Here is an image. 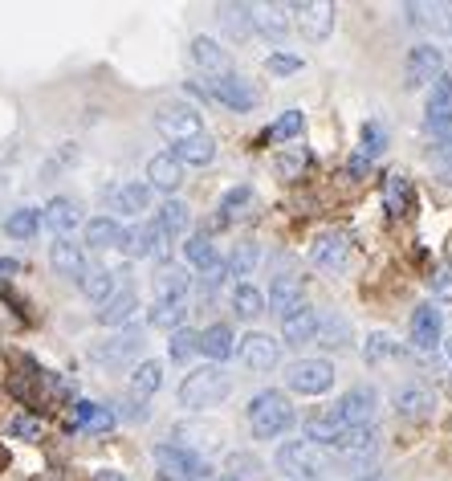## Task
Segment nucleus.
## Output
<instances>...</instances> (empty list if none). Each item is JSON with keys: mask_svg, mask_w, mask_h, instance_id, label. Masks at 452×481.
Returning <instances> with one entry per match:
<instances>
[{"mask_svg": "<svg viewBox=\"0 0 452 481\" xmlns=\"http://www.w3.org/2000/svg\"><path fill=\"white\" fill-rule=\"evenodd\" d=\"M229 392L232 379L224 376V367H196L180 384V404L188 412H204V408H216L221 400H229Z\"/></svg>", "mask_w": 452, "mask_h": 481, "instance_id": "1", "label": "nucleus"}, {"mask_svg": "<svg viewBox=\"0 0 452 481\" xmlns=\"http://www.w3.org/2000/svg\"><path fill=\"white\" fill-rule=\"evenodd\" d=\"M294 424V408L281 392H257L249 400V428L257 441H273Z\"/></svg>", "mask_w": 452, "mask_h": 481, "instance_id": "2", "label": "nucleus"}, {"mask_svg": "<svg viewBox=\"0 0 452 481\" xmlns=\"http://www.w3.org/2000/svg\"><path fill=\"white\" fill-rule=\"evenodd\" d=\"M330 457L327 449H318V444L310 441H289L278 449V469L289 473V477H306V481H318V477H327L330 469Z\"/></svg>", "mask_w": 452, "mask_h": 481, "instance_id": "3", "label": "nucleus"}, {"mask_svg": "<svg viewBox=\"0 0 452 481\" xmlns=\"http://www.w3.org/2000/svg\"><path fill=\"white\" fill-rule=\"evenodd\" d=\"M330 449H335V461H343L347 469H367V465L375 461V452H379L375 424H363V428H343Z\"/></svg>", "mask_w": 452, "mask_h": 481, "instance_id": "4", "label": "nucleus"}, {"mask_svg": "<svg viewBox=\"0 0 452 481\" xmlns=\"http://www.w3.org/2000/svg\"><path fill=\"white\" fill-rule=\"evenodd\" d=\"M155 461L164 469V477L175 481H208V461L188 444H155Z\"/></svg>", "mask_w": 452, "mask_h": 481, "instance_id": "5", "label": "nucleus"}, {"mask_svg": "<svg viewBox=\"0 0 452 481\" xmlns=\"http://www.w3.org/2000/svg\"><path fill=\"white\" fill-rule=\"evenodd\" d=\"M440 74H444V53L432 41H420V45L408 49V58H404V86L408 90L428 86V82H436Z\"/></svg>", "mask_w": 452, "mask_h": 481, "instance_id": "6", "label": "nucleus"}, {"mask_svg": "<svg viewBox=\"0 0 452 481\" xmlns=\"http://www.w3.org/2000/svg\"><path fill=\"white\" fill-rule=\"evenodd\" d=\"M286 384H289V392H298V395H322L335 384V367L327 359H298L286 371Z\"/></svg>", "mask_w": 452, "mask_h": 481, "instance_id": "7", "label": "nucleus"}, {"mask_svg": "<svg viewBox=\"0 0 452 481\" xmlns=\"http://www.w3.org/2000/svg\"><path fill=\"white\" fill-rule=\"evenodd\" d=\"M155 126H159V135L172 139V143H183V139L192 135H204V123L196 115L192 106H180V102H167L155 110Z\"/></svg>", "mask_w": 452, "mask_h": 481, "instance_id": "8", "label": "nucleus"}, {"mask_svg": "<svg viewBox=\"0 0 452 481\" xmlns=\"http://www.w3.org/2000/svg\"><path fill=\"white\" fill-rule=\"evenodd\" d=\"M335 412H338V420H343V428H363V424H371L379 412V392L367 384L351 387V392L335 404Z\"/></svg>", "mask_w": 452, "mask_h": 481, "instance_id": "9", "label": "nucleus"}, {"mask_svg": "<svg viewBox=\"0 0 452 481\" xmlns=\"http://www.w3.org/2000/svg\"><path fill=\"white\" fill-rule=\"evenodd\" d=\"M118 249L126 253V257H167V237L151 224H131V229L118 232Z\"/></svg>", "mask_w": 452, "mask_h": 481, "instance_id": "10", "label": "nucleus"}, {"mask_svg": "<svg viewBox=\"0 0 452 481\" xmlns=\"http://www.w3.org/2000/svg\"><path fill=\"white\" fill-rule=\"evenodd\" d=\"M289 12H294V25L310 41H327L330 29H335V4H327V0H306V4H294Z\"/></svg>", "mask_w": 452, "mask_h": 481, "instance_id": "11", "label": "nucleus"}, {"mask_svg": "<svg viewBox=\"0 0 452 481\" xmlns=\"http://www.w3.org/2000/svg\"><path fill=\"white\" fill-rule=\"evenodd\" d=\"M428 131L440 139H452V77L440 74L428 94Z\"/></svg>", "mask_w": 452, "mask_h": 481, "instance_id": "12", "label": "nucleus"}, {"mask_svg": "<svg viewBox=\"0 0 452 481\" xmlns=\"http://www.w3.org/2000/svg\"><path fill=\"white\" fill-rule=\"evenodd\" d=\"M208 90H212V98L221 106H229V110H253L257 106V90L245 82V77H237V74H221V77H212L208 82Z\"/></svg>", "mask_w": 452, "mask_h": 481, "instance_id": "13", "label": "nucleus"}, {"mask_svg": "<svg viewBox=\"0 0 452 481\" xmlns=\"http://www.w3.org/2000/svg\"><path fill=\"white\" fill-rule=\"evenodd\" d=\"M440 343H444V314L432 302H424V306L412 310V346L416 351H436Z\"/></svg>", "mask_w": 452, "mask_h": 481, "instance_id": "14", "label": "nucleus"}, {"mask_svg": "<svg viewBox=\"0 0 452 481\" xmlns=\"http://www.w3.org/2000/svg\"><path fill=\"white\" fill-rule=\"evenodd\" d=\"M237 351H241L245 367H253V371H273V367L281 363V343L270 335H261V330L245 335L241 343H237Z\"/></svg>", "mask_w": 452, "mask_h": 481, "instance_id": "15", "label": "nucleus"}, {"mask_svg": "<svg viewBox=\"0 0 452 481\" xmlns=\"http://www.w3.org/2000/svg\"><path fill=\"white\" fill-rule=\"evenodd\" d=\"M395 412L404 420H424V416L436 412V392L424 384H404L395 387Z\"/></svg>", "mask_w": 452, "mask_h": 481, "instance_id": "16", "label": "nucleus"}, {"mask_svg": "<svg viewBox=\"0 0 452 481\" xmlns=\"http://www.w3.org/2000/svg\"><path fill=\"white\" fill-rule=\"evenodd\" d=\"M281 335H286V343H289V346H306V343H314V335H318V310H314V306H306V302H302L298 310H289V314L281 318Z\"/></svg>", "mask_w": 452, "mask_h": 481, "instance_id": "17", "label": "nucleus"}, {"mask_svg": "<svg viewBox=\"0 0 452 481\" xmlns=\"http://www.w3.org/2000/svg\"><path fill=\"white\" fill-rule=\"evenodd\" d=\"M41 224H49L53 237H69V232L82 224V208H77L69 196H53V200L45 204V212H41Z\"/></svg>", "mask_w": 452, "mask_h": 481, "instance_id": "18", "label": "nucleus"}, {"mask_svg": "<svg viewBox=\"0 0 452 481\" xmlns=\"http://www.w3.org/2000/svg\"><path fill=\"white\" fill-rule=\"evenodd\" d=\"M180 183H183V164L180 159H175L172 151L151 155V164H147V188H159V192L172 196Z\"/></svg>", "mask_w": 452, "mask_h": 481, "instance_id": "19", "label": "nucleus"}, {"mask_svg": "<svg viewBox=\"0 0 452 481\" xmlns=\"http://www.w3.org/2000/svg\"><path fill=\"white\" fill-rule=\"evenodd\" d=\"M143 346V330L139 327H126L123 335H115V338H106V343H98L90 355L98 359V363H123V359H131Z\"/></svg>", "mask_w": 452, "mask_h": 481, "instance_id": "20", "label": "nucleus"}, {"mask_svg": "<svg viewBox=\"0 0 452 481\" xmlns=\"http://www.w3.org/2000/svg\"><path fill=\"white\" fill-rule=\"evenodd\" d=\"M49 261H53V270H58L61 278H82V273H86V253H82V245H74L69 237H53Z\"/></svg>", "mask_w": 452, "mask_h": 481, "instance_id": "21", "label": "nucleus"}, {"mask_svg": "<svg viewBox=\"0 0 452 481\" xmlns=\"http://www.w3.org/2000/svg\"><path fill=\"white\" fill-rule=\"evenodd\" d=\"M310 261H314L318 270H343L347 265V237L343 232H327V237H318L314 240V249H310Z\"/></svg>", "mask_w": 452, "mask_h": 481, "instance_id": "22", "label": "nucleus"}, {"mask_svg": "<svg viewBox=\"0 0 452 481\" xmlns=\"http://www.w3.org/2000/svg\"><path fill=\"white\" fill-rule=\"evenodd\" d=\"M135 310H139L135 289H118L110 302H102V310H98V322H102V327H126V322L135 318Z\"/></svg>", "mask_w": 452, "mask_h": 481, "instance_id": "23", "label": "nucleus"}, {"mask_svg": "<svg viewBox=\"0 0 452 481\" xmlns=\"http://www.w3.org/2000/svg\"><path fill=\"white\" fill-rule=\"evenodd\" d=\"M106 200H110V208H115V212H147V204H151V188L139 183V180H131V183L110 188Z\"/></svg>", "mask_w": 452, "mask_h": 481, "instance_id": "24", "label": "nucleus"}, {"mask_svg": "<svg viewBox=\"0 0 452 481\" xmlns=\"http://www.w3.org/2000/svg\"><path fill=\"white\" fill-rule=\"evenodd\" d=\"M172 155L180 159V164L204 167V164H212V159H216V139L204 131V135H192V139H183V143H175Z\"/></svg>", "mask_w": 452, "mask_h": 481, "instance_id": "25", "label": "nucleus"}, {"mask_svg": "<svg viewBox=\"0 0 452 481\" xmlns=\"http://www.w3.org/2000/svg\"><path fill=\"white\" fill-rule=\"evenodd\" d=\"M302 306V281L294 278V273H281V278H273L270 286V310H278L281 318L289 314V310Z\"/></svg>", "mask_w": 452, "mask_h": 481, "instance_id": "26", "label": "nucleus"}, {"mask_svg": "<svg viewBox=\"0 0 452 481\" xmlns=\"http://www.w3.org/2000/svg\"><path fill=\"white\" fill-rule=\"evenodd\" d=\"M192 61L204 69V74H212V77L229 74V53H224V49L216 45L212 37H196L192 41Z\"/></svg>", "mask_w": 452, "mask_h": 481, "instance_id": "27", "label": "nucleus"}, {"mask_svg": "<svg viewBox=\"0 0 452 481\" xmlns=\"http://www.w3.org/2000/svg\"><path fill=\"white\" fill-rule=\"evenodd\" d=\"M74 428H86V433H110L115 428V412L102 404H90V400H77L74 404Z\"/></svg>", "mask_w": 452, "mask_h": 481, "instance_id": "28", "label": "nucleus"}, {"mask_svg": "<svg viewBox=\"0 0 452 481\" xmlns=\"http://www.w3.org/2000/svg\"><path fill=\"white\" fill-rule=\"evenodd\" d=\"M200 351L208 359H216V363H224V359H232V351H237V338H232V330L224 327V322H212L200 335Z\"/></svg>", "mask_w": 452, "mask_h": 481, "instance_id": "29", "label": "nucleus"}, {"mask_svg": "<svg viewBox=\"0 0 452 481\" xmlns=\"http://www.w3.org/2000/svg\"><path fill=\"white\" fill-rule=\"evenodd\" d=\"M286 12H289L286 4H265V9H253V29H261L265 37L281 41V37L289 33V25H294Z\"/></svg>", "mask_w": 452, "mask_h": 481, "instance_id": "30", "label": "nucleus"}, {"mask_svg": "<svg viewBox=\"0 0 452 481\" xmlns=\"http://www.w3.org/2000/svg\"><path fill=\"white\" fill-rule=\"evenodd\" d=\"M188 286H192V278L183 270H175V265H167L155 278V302H183L188 298Z\"/></svg>", "mask_w": 452, "mask_h": 481, "instance_id": "31", "label": "nucleus"}, {"mask_svg": "<svg viewBox=\"0 0 452 481\" xmlns=\"http://www.w3.org/2000/svg\"><path fill=\"white\" fill-rule=\"evenodd\" d=\"M82 294L102 306V302H110L118 294V278L110 270H86V273H82Z\"/></svg>", "mask_w": 452, "mask_h": 481, "instance_id": "32", "label": "nucleus"}, {"mask_svg": "<svg viewBox=\"0 0 452 481\" xmlns=\"http://www.w3.org/2000/svg\"><path fill=\"white\" fill-rule=\"evenodd\" d=\"M159 387H164V363H155V359L139 363L135 376H131V395H135V400H147V395H155Z\"/></svg>", "mask_w": 452, "mask_h": 481, "instance_id": "33", "label": "nucleus"}, {"mask_svg": "<svg viewBox=\"0 0 452 481\" xmlns=\"http://www.w3.org/2000/svg\"><path fill=\"white\" fill-rule=\"evenodd\" d=\"M338 433H343V420H338L335 408H327L322 416H310L306 420V436H310V444H318V449H322V444H335Z\"/></svg>", "mask_w": 452, "mask_h": 481, "instance_id": "34", "label": "nucleus"}, {"mask_svg": "<svg viewBox=\"0 0 452 481\" xmlns=\"http://www.w3.org/2000/svg\"><path fill=\"white\" fill-rule=\"evenodd\" d=\"M383 204H387V212L391 216H404L408 208H412V183H408V175H387V183H383Z\"/></svg>", "mask_w": 452, "mask_h": 481, "instance_id": "35", "label": "nucleus"}, {"mask_svg": "<svg viewBox=\"0 0 452 481\" xmlns=\"http://www.w3.org/2000/svg\"><path fill=\"white\" fill-rule=\"evenodd\" d=\"M155 229L164 232L167 240L180 237V232H188V204H183V200H167L164 208H159V216H155Z\"/></svg>", "mask_w": 452, "mask_h": 481, "instance_id": "36", "label": "nucleus"}, {"mask_svg": "<svg viewBox=\"0 0 452 481\" xmlns=\"http://www.w3.org/2000/svg\"><path fill=\"white\" fill-rule=\"evenodd\" d=\"M118 221L115 216H94V221L86 224V245L90 249H115L118 245Z\"/></svg>", "mask_w": 452, "mask_h": 481, "instance_id": "37", "label": "nucleus"}, {"mask_svg": "<svg viewBox=\"0 0 452 481\" xmlns=\"http://www.w3.org/2000/svg\"><path fill=\"white\" fill-rule=\"evenodd\" d=\"M314 343H318V346H335V351H338V346H347V343H351V322H347V318H335V314H330L327 322L318 318Z\"/></svg>", "mask_w": 452, "mask_h": 481, "instance_id": "38", "label": "nucleus"}, {"mask_svg": "<svg viewBox=\"0 0 452 481\" xmlns=\"http://www.w3.org/2000/svg\"><path fill=\"white\" fill-rule=\"evenodd\" d=\"M232 310H237L241 318L265 314V294H261L257 286H249V281H241V286L232 289Z\"/></svg>", "mask_w": 452, "mask_h": 481, "instance_id": "39", "label": "nucleus"}, {"mask_svg": "<svg viewBox=\"0 0 452 481\" xmlns=\"http://www.w3.org/2000/svg\"><path fill=\"white\" fill-rule=\"evenodd\" d=\"M221 25L229 37H249L253 33V9L249 4H224L221 9Z\"/></svg>", "mask_w": 452, "mask_h": 481, "instance_id": "40", "label": "nucleus"}, {"mask_svg": "<svg viewBox=\"0 0 452 481\" xmlns=\"http://www.w3.org/2000/svg\"><path fill=\"white\" fill-rule=\"evenodd\" d=\"M257 261H261V245L245 240V245H237V249H232V257L224 261V270H229L232 278H249V273L257 270Z\"/></svg>", "mask_w": 452, "mask_h": 481, "instance_id": "41", "label": "nucleus"}, {"mask_svg": "<svg viewBox=\"0 0 452 481\" xmlns=\"http://www.w3.org/2000/svg\"><path fill=\"white\" fill-rule=\"evenodd\" d=\"M37 229H41L37 208H17V212H9V221H4V232H9L12 240H29Z\"/></svg>", "mask_w": 452, "mask_h": 481, "instance_id": "42", "label": "nucleus"}, {"mask_svg": "<svg viewBox=\"0 0 452 481\" xmlns=\"http://www.w3.org/2000/svg\"><path fill=\"white\" fill-rule=\"evenodd\" d=\"M391 355H400V343H395L387 330L367 335V343H363V359H367V363H383V359H391Z\"/></svg>", "mask_w": 452, "mask_h": 481, "instance_id": "43", "label": "nucleus"}, {"mask_svg": "<svg viewBox=\"0 0 452 481\" xmlns=\"http://www.w3.org/2000/svg\"><path fill=\"white\" fill-rule=\"evenodd\" d=\"M249 200H253V188H249V183H237V188H229V192L221 196V208H216L221 216H216V221L229 224L232 216H241V208H245Z\"/></svg>", "mask_w": 452, "mask_h": 481, "instance_id": "44", "label": "nucleus"}, {"mask_svg": "<svg viewBox=\"0 0 452 481\" xmlns=\"http://www.w3.org/2000/svg\"><path fill=\"white\" fill-rule=\"evenodd\" d=\"M183 318H188V306H183V302H155L151 327H159V330H180Z\"/></svg>", "mask_w": 452, "mask_h": 481, "instance_id": "45", "label": "nucleus"}, {"mask_svg": "<svg viewBox=\"0 0 452 481\" xmlns=\"http://www.w3.org/2000/svg\"><path fill=\"white\" fill-rule=\"evenodd\" d=\"M298 135H302V110H286V115L265 131V143H286V139H298Z\"/></svg>", "mask_w": 452, "mask_h": 481, "instance_id": "46", "label": "nucleus"}, {"mask_svg": "<svg viewBox=\"0 0 452 481\" xmlns=\"http://www.w3.org/2000/svg\"><path fill=\"white\" fill-rule=\"evenodd\" d=\"M167 351H172L175 363H188V359L200 351V335H196V330H188V327L172 330V343H167Z\"/></svg>", "mask_w": 452, "mask_h": 481, "instance_id": "47", "label": "nucleus"}, {"mask_svg": "<svg viewBox=\"0 0 452 481\" xmlns=\"http://www.w3.org/2000/svg\"><path fill=\"white\" fill-rule=\"evenodd\" d=\"M183 257L192 261L196 270H208L212 261H216V249H212V240L204 237V232H196V237H188V245H183Z\"/></svg>", "mask_w": 452, "mask_h": 481, "instance_id": "48", "label": "nucleus"}, {"mask_svg": "<svg viewBox=\"0 0 452 481\" xmlns=\"http://www.w3.org/2000/svg\"><path fill=\"white\" fill-rule=\"evenodd\" d=\"M9 436H12V441H37V436H41V416L17 412L9 420Z\"/></svg>", "mask_w": 452, "mask_h": 481, "instance_id": "49", "label": "nucleus"}, {"mask_svg": "<svg viewBox=\"0 0 452 481\" xmlns=\"http://www.w3.org/2000/svg\"><path fill=\"white\" fill-rule=\"evenodd\" d=\"M383 147H387V131L379 123H367L363 126V151H359V159H363V164H371V159H375Z\"/></svg>", "mask_w": 452, "mask_h": 481, "instance_id": "50", "label": "nucleus"}, {"mask_svg": "<svg viewBox=\"0 0 452 481\" xmlns=\"http://www.w3.org/2000/svg\"><path fill=\"white\" fill-rule=\"evenodd\" d=\"M420 12H428V17H420V25H432L436 33L452 29V4H420Z\"/></svg>", "mask_w": 452, "mask_h": 481, "instance_id": "51", "label": "nucleus"}, {"mask_svg": "<svg viewBox=\"0 0 452 481\" xmlns=\"http://www.w3.org/2000/svg\"><path fill=\"white\" fill-rule=\"evenodd\" d=\"M224 278H229L224 261H212L208 270H204V281H200V294H204V298H212V294H216V289L224 286Z\"/></svg>", "mask_w": 452, "mask_h": 481, "instance_id": "52", "label": "nucleus"}, {"mask_svg": "<svg viewBox=\"0 0 452 481\" xmlns=\"http://www.w3.org/2000/svg\"><path fill=\"white\" fill-rule=\"evenodd\" d=\"M265 66H270L273 74H298L302 58H298V53H286V49H278V53H270V58H265Z\"/></svg>", "mask_w": 452, "mask_h": 481, "instance_id": "53", "label": "nucleus"}, {"mask_svg": "<svg viewBox=\"0 0 452 481\" xmlns=\"http://www.w3.org/2000/svg\"><path fill=\"white\" fill-rule=\"evenodd\" d=\"M432 294L440 302H452V270H448V265H440V270L432 273Z\"/></svg>", "mask_w": 452, "mask_h": 481, "instance_id": "54", "label": "nucleus"}, {"mask_svg": "<svg viewBox=\"0 0 452 481\" xmlns=\"http://www.w3.org/2000/svg\"><path fill=\"white\" fill-rule=\"evenodd\" d=\"M229 465H232V469H245V473H241L245 481H253V477H257V473H261V465L253 461V457H245V452H237V457H232Z\"/></svg>", "mask_w": 452, "mask_h": 481, "instance_id": "55", "label": "nucleus"}, {"mask_svg": "<svg viewBox=\"0 0 452 481\" xmlns=\"http://www.w3.org/2000/svg\"><path fill=\"white\" fill-rule=\"evenodd\" d=\"M302 164H306V155H289V159H281L278 167H281V175H294Z\"/></svg>", "mask_w": 452, "mask_h": 481, "instance_id": "56", "label": "nucleus"}, {"mask_svg": "<svg viewBox=\"0 0 452 481\" xmlns=\"http://www.w3.org/2000/svg\"><path fill=\"white\" fill-rule=\"evenodd\" d=\"M12 273H20V261L17 257H0V278H12Z\"/></svg>", "mask_w": 452, "mask_h": 481, "instance_id": "57", "label": "nucleus"}, {"mask_svg": "<svg viewBox=\"0 0 452 481\" xmlns=\"http://www.w3.org/2000/svg\"><path fill=\"white\" fill-rule=\"evenodd\" d=\"M94 481H126V477H123L118 469H98V473H94Z\"/></svg>", "mask_w": 452, "mask_h": 481, "instance_id": "58", "label": "nucleus"}, {"mask_svg": "<svg viewBox=\"0 0 452 481\" xmlns=\"http://www.w3.org/2000/svg\"><path fill=\"white\" fill-rule=\"evenodd\" d=\"M355 481H387V477H379V473H367V477H355Z\"/></svg>", "mask_w": 452, "mask_h": 481, "instance_id": "59", "label": "nucleus"}, {"mask_svg": "<svg viewBox=\"0 0 452 481\" xmlns=\"http://www.w3.org/2000/svg\"><path fill=\"white\" fill-rule=\"evenodd\" d=\"M444 351H448V359H452V338H444Z\"/></svg>", "mask_w": 452, "mask_h": 481, "instance_id": "60", "label": "nucleus"}, {"mask_svg": "<svg viewBox=\"0 0 452 481\" xmlns=\"http://www.w3.org/2000/svg\"><path fill=\"white\" fill-rule=\"evenodd\" d=\"M208 481H237V477H208Z\"/></svg>", "mask_w": 452, "mask_h": 481, "instance_id": "61", "label": "nucleus"}]
</instances>
